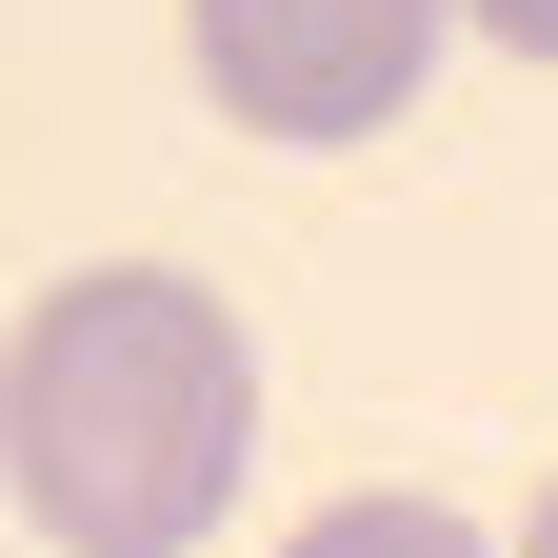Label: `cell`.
<instances>
[{
    "mask_svg": "<svg viewBox=\"0 0 558 558\" xmlns=\"http://www.w3.org/2000/svg\"><path fill=\"white\" fill-rule=\"evenodd\" d=\"M259 459V339L220 279L100 259L0 339V478L60 558H199Z\"/></svg>",
    "mask_w": 558,
    "mask_h": 558,
    "instance_id": "cell-1",
    "label": "cell"
},
{
    "mask_svg": "<svg viewBox=\"0 0 558 558\" xmlns=\"http://www.w3.org/2000/svg\"><path fill=\"white\" fill-rule=\"evenodd\" d=\"M180 40H199V100H220L240 140L339 160V140H399L418 120L459 0H180Z\"/></svg>",
    "mask_w": 558,
    "mask_h": 558,
    "instance_id": "cell-2",
    "label": "cell"
},
{
    "mask_svg": "<svg viewBox=\"0 0 558 558\" xmlns=\"http://www.w3.org/2000/svg\"><path fill=\"white\" fill-rule=\"evenodd\" d=\"M279 558H499V538H478L459 499H418V478H360V499H319Z\"/></svg>",
    "mask_w": 558,
    "mask_h": 558,
    "instance_id": "cell-3",
    "label": "cell"
},
{
    "mask_svg": "<svg viewBox=\"0 0 558 558\" xmlns=\"http://www.w3.org/2000/svg\"><path fill=\"white\" fill-rule=\"evenodd\" d=\"M459 21L499 40V60H558V0H459Z\"/></svg>",
    "mask_w": 558,
    "mask_h": 558,
    "instance_id": "cell-4",
    "label": "cell"
},
{
    "mask_svg": "<svg viewBox=\"0 0 558 558\" xmlns=\"http://www.w3.org/2000/svg\"><path fill=\"white\" fill-rule=\"evenodd\" d=\"M499 558H558V478H538V519H519V538H499Z\"/></svg>",
    "mask_w": 558,
    "mask_h": 558,
    "instance_id": "cell-5",
    "label": "cell"
}]
</instances>
